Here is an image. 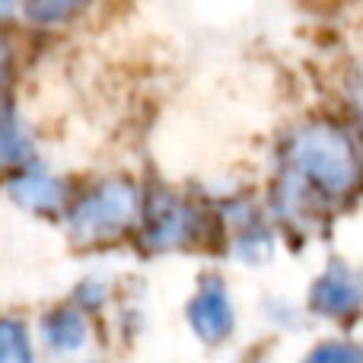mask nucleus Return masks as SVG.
I'll return each mask as SVG.
<instances>
[{
	"label": "nucleus",
	"instance_id": "obj_1",
	"mask_svg": "<svg viewBox=\"0 0 363 363\" xmlns=\"http://www.w3.org/2000/svg\"><path fill=\"white\" fill-rule=\"evenodd\" d=\"M363 182V150L351 131L332 118L303 121L284 144L277 211L290 220L313 217L325 201H341Z\"/></svg>",
	"mask_w": 363,
	"mask_h": 363
},
{
	"label": "nucleus",
	"instance_id": "obj_2",
	"mask_svg": "<svg viewBox=\"0 0 363 363\" xmlns=\"http://www.w3.org/2000/svg\"><path fill=\"white\" fill-rule=\"evenodd\" d=\"M144 194L125 176L96 182L83 194L70 198L64 211V226L74 245H106L134 230L140 220Z\"/></svg>",
	"mask_w": 363,
	"mask_h": 363
},
{
	"label": "nucleus",
	"instance_id": "obj_3",
	"mask_svg": "<svg viewBox=\"0 0 363 363\" xmlns=\"http://www.w3.org/2000/svg\"><path fill=\"white\" fill-rule=\"evenodd\" d=\"M140 245L147 252H172L191 245L201 230V213L169 188H150L140 204Z\"/></svg>",
	"mask_w": 363,
	"mask_h": 363
},
{
	"label": "nucleus",
	"instance_id": "obj_4",
	"mask_svg": "<svg viewBox=\"0 0 363 363\" xmlns=\"http://www.w3.org/2000/svg\"><path fill=\"white\" fill-rule=\"evenodd\" d=\"M4 194L19 211L35 217H61L70 204V185L55 172H45L42 166L4 176Z\"/></svg>",
	"mask_w": 363,
	"mask_h": 363
},
{
	"label": "nucleus",
	"instance_id": "obj_5",
	"mask_svg": "<svg viewBox=\"0 0 363 363\" xmlns=\"http://www.w3.org/2000/svg\"><path fill=\"white\" fill-rule=\"evenodd\" d=\"M309 309L322 319H354L363 309V274L332 262L309 287Z\"/></svg>",
	"mask_w": 363,
	"mask_h": 363
},
{
	"label": "nucleus",
	"instance_id": "obj_6",
	"mask_svg": "<svg viewBox=\"0 0 363 363\" xmlns=\"http://www.w3.org/2000/svg\"><path fill=\"white\" fill-rule=\"evenodd\" d=\"M185 319L191 325V332L198 335L204 345H223L226 338L236 328V313H233L230 294H226V284L217 274H207L198 284L194 296L185 306Z\"/></svg>",
	"mask_w": 363,
	"mask_h": 363
},
{
	"label": "nucleus",
	"instance_id": "obj_7",
	"mask_svg": "<svg viewBox=\"0 0 363 363\" xmlns=\"http://www.w3.org/2000/svg\"><path fill=\"white\" fill-rule=\"evenodd\" d=\"M38 328H42V341L51 354H77V351H83L89 341L86 313H83L74 300L48 309V313L42 315V325Z\"/></svg>",
	"mask_w": 363,
	"mask_h": 363
},
{
	"label": "nucleus",
	"instance_id": "obj_8",
	"mask_svg": "<svg viewBox=\"0 0 363 363\" xmlns=\"http://www.w3.org/2000/svg\"><path fill=\"white\" fill-rule=\"evenodd\" d=\"M29 166H38L32 131L13 112V106H4L0 108V172L13 176V172H23Z\"/></svg>",
	"mask_w": 363,
	"mask_h": 363
},
{
	"label": "nucleus",
	"instance_id": "obj_9",
	"mask_svg": "<svg viewBox=\"0 0 363 363\" xmlns=\"http://www.w3.org/2000/svg\"><path fill=\"white\" fill-rule=\"evenodd\" d=\"M89 0H19V16L35 29H61L74 23Z\"/></svg>",
	"mask_w": 363,
	"mask_h": 363
},
{
	"label": "nucleus",
	"instance_id": "obj_10",
	"mask_svg": "<svg viewBox=\"0 0 363 363\" xmlns=\"http://www.w3.org/2000/svg\"><path fill=\"white\" fill-rule=\"evenodd\" d=\"M0 363H35V341L29 325L6 313H0Z\"/></svg>",
	"mask_w": 363,
	"mask_h": 363
},
{
	"label": "nucleus",
	"instance_id": "obj_11",
	"mask_svg": "<svg viewBox=\"0 0 363 363\" xmlns=\"http://www.w3.org/2000/svg\"><path fill=\"white\" fill-rule=\"evenodd\" d=\"M303 363H363V347L357 341L345 338H328L315 345L313 351L303 357Z\"/></svg>",
	"mask_w": 363,
	"mask_h": 363
},
{
	"label": "nucleus",
	"instance_id": "obj_12",
	"mask_svg": "<svg viewBox=\"0 0 363 363\" xmlns=\"http://www.w3.org/2000/svg\"><path fill=\"white\" fill-rule=\"evenodd\" d=\"M106 300H108V287L102 281H96V277L83 281L80 287H77V294H74V303L83 309V313H93V309H99Z\"/></svg>",
	"mask_w": 363,
	"mask_h": 363
},
{
	"label": "nucleus",
	"instance_id": "obj_13",
	"mask_svg": "<svg viewBox=\"0 0 363 363\" xmlns=\"http://www.w3.org/2000/svg\"><path fill=\"white\" fill-rule=\"evenodd\" d=\"M6 80H10V45H6V38L0 35V108L6 106V102H4Z\"/></svg>",
	"mask_w": 363,
	"mask_h": 363
},
{
	"label": "nucleus",
	"instance_id": "obj_14",
	"mask_svg": "<svg viewBox=\"0 0 363 363\" xmlns=\"http://www.w3.org/2000/svg\"><path fill=\"white\" fill-rule=\"evenodd\" d=\"M13 13H19V0H0V23H6Z\"/></svg>",
	"mask_w": 363,
	"mask_h": 363
}]
</instances>
